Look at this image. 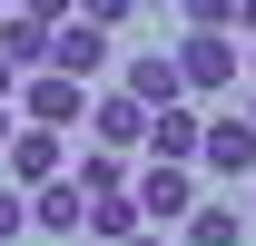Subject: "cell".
I'll list each match as a JSON object with an SVG mask.
<instances>
[{
  "mask_svg": "<svg viewBox=\"0 0 256 246\" xmlns=\"http://www.w3.org/2000/svg\"><path fill=\"white\" fill-rule=\"evenodd\" d=\"M168 60H178V89H236V79H246V50H236V30H178V50H168Z\"/></svg>",
  "mask_w": 256,
  "mask_h": 246,
  "instance_id": "cell-1",
  "label": "cell"
},
{
  "mask_svg": "<svg viewBox=\"0 0 256 246\" xmlns=\"http://www.w3.org/2000/svg\"><path fill=\"white\" fill-rule=\"evenodd\" d=\"M40 69H60V79H79V89H98V79L118 69V40H108V30H89V20H60Z\"/></svg>",
  "mask_w": 256,
  "mask_h": 246,
  "instance_id": "cell-2",
  "label": "cell"
},
{
  "mask_svg": "<svg viewBox=\"0 0 256 246\" xmlns=\"http://www.w3.org/2000/svg\"><path fill=\"white\" fill-rule=\"evenodd\" d=\"M89 118V89H79V79H60V69H30V79H20V128H79Z\"/></svg>",
  "mask_w": 256,
  "mask_h": 246,
  "instance_id": "cell-3",
  "label": "cell"
},
{
  "mask_svg": "<svg viewBox=\"0 0 256 246\" xmlns=\"http://www.w3.org/2000/svg\"><path fill=\"white\" fill-rule=\"evenodd\" d=\"M128 207L148 216V226H178V216L197 207V178H188V168H158V158H148V168H128Z\"/></svg>",
  "mask_w": 256,
  "mask_h": 246,
  "instance_id": "cell-4",
  "label": "cell"
},
{
  "mask_svg": "<svg viewBox=\"0 0 256 246\" xmlns=\"http://www.w3.org/2000/svg\"><path fill=\"white\" fill-rule=\"evenodd\" d=\"M60 168H69L60 128H10V148H0V178L10 187H40V178H60Z\"/></svg>",
  "mask_w": 256,
  "mask_h": 246,
  "instance_id": "cell-5",
  "label": "cell"
},
{
  "mask_svg": "<svg viewBox=\"0 0 256 246\" xmlns=\"http://www.w3.org/2000/svg\"><path fill=\"white\" fill-rule=\"evenodd\" d=\"M197 138H207V118H197L188 98H168V108H148V138L138 148L158 158V168H197Z\"/></svg>",
  "mask_w": 256,
  "mask_h": 246,
  "instance_id": "cell-6",
  "label": "cell"
},
{
  "mask_svg": "<svg viewBox=\"0 0 256 246\" xmlns=\"http://www.w3.org/2000/svg\"><path fill=\"white\" fill-rule=\"evenodd\" d=\"M20 197H30V226H40V236H79V216H89V187H79V178H69V168H60V178H40V187H20Z\"/></svg>",
  "mask_w": 256,
  "mask_h": 246,
  "instance_id": "cell-7",
  "label": "cell"
},
{
  "mask_svg": "<svg viewBox=\"0 0 256 246\" xmlns=\"http://www.w3.org/2000/svg\"><path fill=\"white\" fill-rule=\"evenodd\" d=\"M197 168L246 187V178H256V128H246V118H207V138H197Z\"/></svg>",
  "mask_w": 256,
  "mask_h": 246,
  "instance_id": "cell-8",
  "label": "cell"
},
{
  "mask_svg": "<svg viewBox=\"0 0 256 246\" xmlns=\"http://www.w3.org/2000/svg\"><path fill=\"white\" fill-rule=\"evenodd\" d=\"M138 138H148V108H138V98L128 89H89V148H138Z\"/></svg>",
  "mask_w": 256,
  "mask_h": 246,
  "instance_id": "cell-9",
  "label": "cell"
},
{
  "mask_svg": "<svg viewBox=\"0 0 256 246\" xmlns=\"http://www.w3.org/2000/svg\"><path fill=\"white\" fill-rule=\"evenodd\" d=\"M118 89L138 98V108H168V98H188V89H178V60H168V50H128V60H118Z\"/></svg>",
  "mask_w": 256,
  "mask_h": 246,
  "instance_id": "cell-10",
  "label": "cell"
},
{
  "mask_svg": "<svg viewBox=\"0 0 256 246\" xmlns=\"http://www.w3.org/2000/svg\"><path fill=\"white\" fill-rule=\"evenodd\" d=\"M0 60H10L20 79H30V69L50 60V30H40V20H20V10H0Z\"/></svg>",
  "mask_w": 256,
  "mask_h": 246,
  "instance_id": "cell-11",
  "label": "cell"
},
{
  "mask_svg": "<svg viewBox=\"0 0 256 246\" xmlns=\"http://www.w3.org/2000/svg\"><path fill=\"white\" fill-rule=\"evenodd\" d=\"M138 226H148V216L128 207V187H118V197H89V216H79V236H98V246H118V236H138Z\"/></svg>",
  "mask_w": 256,
  "mask_h": 246,
  "instance_id": "cell-12",
  "label": "cell"
},
{
  "mask_svg": "<svg viewBox=\"0 0 256 246\" xmlns=\"http://www.w3.org/2000/svg\"><path fill=\"white\" fill-rule=\"evenodd\" d=\"M178 236H188V246H246V216H236V207H188Z\"/></svg>",
  "mask_w": 256,
  "mask_h": 246,
  "instance_id": "cell-13",
  "label": "cell"
},
{
  "mask_svg": "<svg viewBox=\"0 0 256 246\" xmlns=\"http://www.w3.org/2000/svg\"><path fill=\"white\" fill-rule=\"evenodd\" d=\"M69 178L89 187V197H118V187H128V158H118V148H89L79 168H69Z\"/></svg>",
  "mask_w": 256,
  "mask_h": 246,
  "instance_id": "cell-14",
  "label": "cell"
},
{
  "mask_svg": "<svg viewBox=\"0 0 256 246\" xmlns=\"http://www.w3.org/2000/svg\"><path fill=\"white\" fill-rule=\"evenodd\" d=\"M20 236H30V197L0 178V246H20Z\"/></svg>",
  "mask_w": 256,
  "mask_h": 246,
  "instance_id": "cell-15",
  "label": "cell"
},
{
  "mask_svg": "<svg viewBox=\"0 0 256 246\" xmlns=\"http://www.w3.org/2000/svg\"><path fill=\"white\" fill-rule=\"evenodd\" d=\"M79 20H89V30H108V40H118L128 20H138V0H79Z\"/></svg>",
  "mask_w": 256,
  "mask_h": 246,
  "instance_id": "cell-16",
  "label": "cell"
},
{
  "mask_svg": "<svg viewBox=\"0 0 256 246\" xmlns=\"http://www.w3.org/2000/svg\"><path fill=\"white\" fill-rule=\"evenodd\" d=\"M188 10V30H236V0H178Z\"/></svg>",
  "mask_w": 256,
  "mask_h": 246,
  "instance_id": "cell-17",
  "label": "cell"
},
{
  "mask_svg": "<svg viewBox=\"0 0 256 246\" xmlns=\"http://www.w3.org/2000/svg\"><path fill=\"white\" fill-rule=\"evenodd\" d=\"M20 20H40V30H60V20H79V0H20Z\"/></svg>",
  "mask_w": 256,
  "mask_h": 246,
  "instance_id": "cell-18",
  "label": "cell"
},
{
  "mask_svg": "<svg viewBox=\"0 0 256 246\" xmlns=\"http://www.w3.org/2000/svg\"><path fill=\"white\" fill-rule=\"evenodd\" d=\"M118 246H168V226H138V236H118Z\"/></svg>",
  "mask_w": 256,
  "mask_h": 246,
  "instance_id": "cell-19",
  "label": "cell"
},
{
  "mask_svg": "<svg viewBox=\"0 0 256 246\" xmlns=\"http://www.w3.org/2000/svg\"><path fill=\"white\" fill-rule=\"evenodd\" d=\"M236 30H246V40H256V0H236Z\"/></svg>",
  "mask_w": 256,
  "mask_h": 246,
  "instance_id": "cell-20",
  "label": "cell"
},
{
  "mask_svg": "<svg viewBox=\"0 0 256 246\" xmlns=\"http://www.w3.org/2000/svg\"><path fill=\"white\" fill-rule=\"evenodd\" d=\"M10 89H20V69H10V60H0V98H10Z\"/></svg>",
  "mask_w": 256,
  "mask_h": 246,
  "instance_id": "cell-21",
  "label": "cell"
},
{
  "mask_svg": "<svg viewBox=\"0 0 256 246\" xmlns=\"http://www.w3.org/2000/svg\"><path fill=\"white\" fill-rule=\"evenodd\" d=\"M10 128H20V118H10V98H0V148H10Z\"/></svg>",
  "mask_w": 256,
  "mask_h": 246,
  "instance_id": "cell-22",
  "label": "cell"
},
{
  "mask_svg": "<svg viewBox=\"0 0 256 246\" xmlns=\"http://www.w3.org/2000/svg\"><path fill=\"white\" fill-rule=\"evenodd\" d=\"M236 118H246V128H256V89H246V108H236Z\"/></svg>",
  "mask_w": 256,
  "mask_h": 246,
  "instance_id": "cell-23",
  "label": "cell"
},
{
  "mask_svg": "<svg viewBox=\"0 0 256 246\" xmlns=\"http://www.w3.org/2000/svg\"><path fill=\"white\" fill-rule=\"evenodd\" d=\"M138 10H178V0H138Z\"/></svg>",
  "mask_w": 256,
  "mask_h": 246,
  "instance_id": "cell-24",
  "label": "cell"
},
{
  "mask_svg": "<svg viewBox=\"0 0 256 246\" xmlns=\"http://www.w3.org/2000/svg\"><path fill=\"white\" fill-rule=\"evenodd\" d=\"M236 50H246V69H256V40H236Z\"/></svg>",
  "mask_w": 256,
  "mask_h": 246,
  "instance_id": "cell-25",
  "label": "cell"
},
{
  "mask_svg": "<svg viewBox=\"0 0 256 246\" xmlns=\"http://www.w3.org/2000/svg\"><path fill=\"white\" fill-rule=\"evenodd\" d=\"M69 246H98V236H69Z\"/></svg>",
  "mask_w": 256,
  "mask_h": 246,
  "instance_id": "cell-26",
  "label": "cell"
},
{
  "mask_svg": "<svg viewBox=\"0 0 256 246\" xmlns=\"http://www.w3.org/2000/svg\"><path fill=\"white\" fill-rule=\"evenodd\" d=\"M0 10H10V0H0Z\"/></svg>",
  "mask_w": 256,
  "mask_h": 246,
  "instance_id": "cell-27",
  "label": "cell"
},
{
  "mask_svg": "<svg viewBox=\"0 0 256 246\" xmlns=\"http://www.w3.org/2000/svg\"><path fill=\"white\" fill-rule=\"evenodd\" d=\"M246 187H256V178H246Z\"/></svg>",
  "mask_w": 256,
  "mask_h": 246,
  "instance_id": "cell-28",
  "label": "cell"
}]
</instances>
